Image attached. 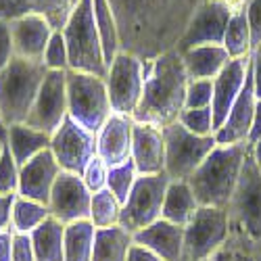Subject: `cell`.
I'll return each instance as SVG.
<instances>
[{"mask_svg":"<svg viewBox=\"0 0 261 261\" xmlns=\"http://www.w3.org/2000/svg\"><path fill=\"white\" fill-rule=\"evenodd\" d=\"M230 236L228 209L199 207L192 220L184 226L182 261H203L226 247Z\"/></svg>","mask_w":261,"mask_h":261,"instance_id":"9c48e42d","label":"cell"},{"mask_svg":"<svg viewBox=\"0 0 261 261\" xmlns=\"http://www.w3.org/2000/svg\"><path fill=\"white\" fill-rule=\"evenodd\" d=\"M213 100V80H188L186 109H207Z\"/></svg>","mask_w":261,"mask_h":261,"instance_id":"d590c367","label":"cell"},{"mask_svg":"<svg viewBox=\"0 0 261 261\" xmlns=\"http://www.w3.org/2000/svg\"><path fill=\"white\" fill-rule=\"evenodd\" d=\"M67 111L82 127L98 134L107 119L113 115L105 77L67 71Z\"/></svg>","mask_w":261,"mask_h":261,"instance_id":"8992f818","label":"cell"},{"mask_svg":"<svg viewBox=\"0 0 261 261\" xmlns=\"http://www.w3.org/2000/svg\"><path fill=\"white\" fill-rule=\"evenodd\" d=\"M80 0H0V19H15L28 13L42 15L55 30H63Z\"/></svg>","mask_w":261,"mask_h":261,"instance_id":"7402d4cb","label":"cell"},{"mask_svg":"<svg viewBox=\"0 0 261 261\" xmlns=\"http://www.w3.org/2000/svg\"><path fill=\"white\" fill-rule=\"evenodd\" d=\"M259 138H261V100H257V105H255V117H253L251 134H249V144H253Z\"/></svg>","mask_w":261,"mask_h":261,"instance_id":"bcb514c9","label":"cell"},{"mask_svg":"<svg viewBox=\"0 0 261 261\" xmlns=\"http://www.w3.org/2000/svg\"><path fill=\"white\" fill-rule=\"evenodd\" d=\"M107 176H109V167L107 163L96 155L88 165H86L84 173H82V180L86 182V186L90 188V192H98L102 188H107Z\"/></svg>","mask_w":261,"mask_h":261,"instance_id":"74e56055","label":"cell"},{"mask_svg":"<svg viewBox=\"0 0 261 261\" xmlns=\"http://www.w3.org/2000/svg\"><path fill=\"white\" fill-rule=\"evenodd\" d=\"M249 67H251V57L230 59L228 65L220 71V75L213 80L211 113H213V129L215 132L222 127L234 100L238 98V94H241L243 86L247 82V75H249Z\"/></svg>","mask_w":261,"mask_h":261,"instance_id":"2e32d148","label":"cell"},{"mask_svg":"<svg viewBox=\"0 0 261 261\" xmlns=\"http://www.w3.org/2000/svg\"><path fill=\"white\" fill-rule=\"evenodd\" d=\"M134 243L157 253L165 261H182L184 228L167 220H157L155 224L134 232Z\"/></svg>","mask_w":261,"mask_h":261,"instance_id":"44dd1931","label":"cell"},{"mask_svg":"<svg viewBox=\"0 0 261 261\" xmlns=\"http://www.w3.org/2000/svg\"><path fill=\"white\" fill-rule=\"evenodd\" d=\"M44 67L48 71H67L69 69V50H67V42L61 30H55L48 46L44 50Z\"/></svg>","mask_w":261,"mask_h":261,"instance_id":"836d02e7","label":"cell"},{"mask_svg":"<svg viewBox=\"0 0 261 261\" xmlns=\"http://www.w3.org/2000/svg\"><path fill=\"white\" fill-rule=\"evenodd\" d=\"M188 132L197 134V136H213V113L211 107L207 109H184L180 119H178Z\"/></svg>","mask_w":261,"mask_h":261,"instance_id":"e575fe53","label":"cell"},{"mask_svg":"<svg viewBox=\"0 0 261 261\" xmlns=\"http://www.w3.org/2000/svg\"><path fill=\"white\" fill-rule=\"evenodd\" d=\"M251 75H253V88L257 100H261V44L251 53Z\"/></svg>","mask_w":261,"mask_h":261,"instance_id":"7bdbcfd3","label":"cell"},{"mask_svg":"<svg viewBox=\"0 0 261 261\" xmlns=\"http://www.w3.org/2000/svg\"><path fill=\"white\" fill-rule=\"evenodd\" d=\"M259 261H261V259H259Z\"/></svg>","mask_w":261,"mask_h":261,"instance_id":"9f6ffc18","label":"cell"},{"mask_svg":"<svg viewBox=\"0 0 261 261\" xmlns=\"http://www.w3.org/2000/svg\"><path fill=\"white\" fill-rule=\"evenodd\" d=\"M96 228L90 220L65 226V259L63 261H92Z\"/></svg>","mask_w":261,"mask_h":261,"instance_id":"f546056e","label":"cell"},{"mask_svg":"<svg viewBox=\"0 0 261 261\" xmlns=\"http://www.w3.org/2000/svg\"><path fill=\"white\" fill-rule=\"evenodd\" d=\"M236 259V255H234V251L230 249V245L226 243V247H222L220 251H215L211 257H207V259H203V261H234Z\"/></svg>","mask_w":261,"mask_h":261,"instance_id":"7dc6e473","label":"cell"},{"mask_svg":"<svg viewBox=\"0 0 261 261\" xmlns=\"http://www.w3.org/2000/svg\"><path fill=\"white\" fill-rule=\"evenodd\" d=\"M36 261H63L65 259V224L57 217H48L32 234Z\"/></svg>","mask_w":261,"mask_h":261,"instance_id":"4316f807","label":"cell"},{"mask_svg":"<svg viewBox=\"0 0 261 261\" xmlns=\"http://www.w3.org/2000/svg\"><path fill=\"white\" fill-rule=\"evenodd\" d=\"M50 217L48 205H42L38 201L15 197L13 203V215H11V230L19 234H32L40 224H44Z\"/></svg>","mask_w":261,"mask_h":261,"instance_id":"4dcf8cb0","label":"cell"},{"mask_svg":"<svg viewBox=\"0 0 261 261\" xmlns=\"http://www.w3.org/2000/svg\"><path fill=\"white\" fill-rule=\"evenodd\" d=\"M165 140V173L169 180H188L207 155L217 146L215 136H197L176 121L163 127Z\"/></svg>","mask_w":261,"mask_h":261,"instance_id":"52a82bcc","label":"cell"},{"mask_svg":"<svg viewBox=\"0 0 261 261\" xmlns=\"http://www.w3.org/2000/svg\"><path fill=\"white\" fill-rule=\"evenodd\" d=\"M90 203H92V192L82 180V176L71 171H61L48 201L50 215L57 217L65 226L82 222L90 217Z\"/></svg>","mask_w":261,"mask_h":261,"instance_id":"5bb4252c","label":"cell"},{"mask_svg":"<svg viewBox=\"0 0 261 261\" xmlns=\"http://www.w3.org/2000/svg\"><path fill=\"white\" fill-rule=\"evenodd\" d=\"M169 182L171 180L165 171L153 173V176H138L127 201L121 205L119 226L134 234L161 220V209Z\"/></svg>","mask_w":261,"mask_h":261,"instance_id":"30bf717a","label":"cell"},{"mask_svg":"<svg viewBox=\"0 0 261 261\" xmlns=\"http://www.w3.org/2000/svg\"><path fill=\"white\" fill-rule=\"evenodd\" d=\"M234 5L236 3H224V0H201L182 38L178 40L176 50L182 55L197 46H224V36Z\"/></svg>","mask_w":261,"mask_h":261,"instance_id":"8fae6325","label":"cell"},{"mask_svg":"<svg viewBox=\"0 0 261 261\" xmlns=\"http://www.w3.org/2000/svg\"><path fill=\"white\" fill-rule=\"evenodd\" d=\"M5 142L15 163L21 167L34 157H38L40 153L48 150L53 136L46 132H40L36 127H30L28 123H13L5 127Z\"/></svg>","mask_w":261,"mask_h":261,"instance_id":"603a6c76","label":"cell"},{"mask_svg":"<svg viewBox=\"0 0 261 261\" xmlns=\"http://www.w3.org/2000/svg\"><path fill=\"white\" fill-rule=\"evenodd\" d=\"M96 134L82 127L69 115L53 134L50 153L63 171H71L82 176L86 165L96 157Z\"/></svg>","mask_w":261,"mask_h":261,"instance_id":"7c38bea8","label":"cell"},{"mask_svg":"<svg viewBox=\"0 0 261 261\" xmlns=\"http://www.w3.org/2000/svg\"><path fill=\"white\" fill-rule=\"evenodd\" d=\"M134 245V234L123 226L96 228L92 261H127V253Z\"/></svg>","mask_w":261,"mask_h":261,"instance_id":"484cf974","label":"cell"},{"mask_svg":"<svg viewBox=\"0 0 261 261\" xmlns=\"http://www.w3.org/2000/svg\"><path fill=\"white\" fill-rule=\"evenodd\" d=\"M251 157H253L255 165L261 169V138H259V140H255V142L251 144Z\"/></svg>","mask_w":261,"mask_h":261,"instance_id":"c3c4849f","label":"cell"},{"mask_svg":"<svg viewBox=\"0 0 261 261\" xmlns=\"http://www.w3.org/2000/svg\"><path fill=\"white\" fill-rule=\"evenodd\" d=\"M3 153H5V136L0 140V159H3Z\"/></svg>","mask_w":261,"mask_h":261,"instance_id":"681fc988","label":"cell"},{"mask_svg":"<svg viewBox=\"0 0 261 261\" xmlns=\"http://www.w3.org/2000/svg\"><path fill=\"white\" fill-rule=\"evenodd\" d=\"M13 59H15V48H13L9 21L0 19V71H3Z\"/></svg>","mask_w":261,"mask_h":261,"instance_id":"60d3db41","label":"cell"},{"mask_svg":"<svg viewBox=\"0 0 261 261\" xmlns=\"http://www.w3.org/2000/svg\"><path fill=\"white\" fill-rule=\"evenodd\" d=\"M119 217H121V203L115 199V194L111 190L102 188V190L92 194L88 220L94 224V228L119 226Z\"/></svg>","mask_w":261,"mask_h":261,"instance_id":"1f68e13d","label":"cell"},{"mask_svg":"<svg viewBox=\"0 0 261 261\" xmlns=\"http://www.w3.org/2000/svg\"><path fill=\"white\" fill-rule=\"evenodd\" d=\"M230 236L228 245L236 257L261 259V169L249 155L245 159L238 186L228 205Z\"/></svg>","mask_w":261,"mask_h":261,"instance_id":"7a4b0ae2","label":"cell"},{"mask_svg":"<svg viewBox=\"0 0 261 261\" xmlns=\"http://www.w3.org/2000/svg\"><path fill=\"white\" fill-rule=\"evenodd\" d=\"M249 148V142L217 144L207 155L199 169L188 178L199 207L228 209L232 194L238 186V178H241Z\"/></svg>","mask_w":261,"mask_h":261,"instance_id":"3957f363","label":"cell"},{"mask_svg":"<svg viewBox=\"0 0 261 261\" xmlns=\"http://www.w3.org/2000/svg\"><path fill=\"white\" fill-rule=\"evenodd\" d=\"M234 261H249V259H243V257H236Z\"/></svg>","mask_w":261,"mask_h":261,"instance_id":"816d5d0a","label":"cell"},{"mask_svg":"<svg viewBox=\"0 0 261 261\" xmlns=\"http://www.w3.org/2000/svg\"><path fill=\"white\" fill-rule=\"evenodd\" d=\"M46 73L44 63L19 57L0 71V117L5 127L25 123Z\"/></svg>","mask_w":261,"mask_h":261,"instance_id":"277c9868","label":"cell"},{"mask_svg":"<svg viewBox=\"0 0 261 261\" xmlns=\"http://www.w3.org/2000/svg\"><path fill=\"white\" fill-rule=\"evenodd\" d=\"M199 209V203L194 199L188 180H171L165 192V201L161 209V220H167L176 226H186L194 211Z\"/></svg>","mask_w":261,"mask_h":261,"instance_id":"d4e9b609","label":"cell"},{"mask_svg":"<svg viewBox=\"0 0 261 261\" xmlns=\"http://www.w3.org/2000/svg\"><path fill=\"white\" fill-rule=\"evenodd\" d=\"M127 261H165V259H161L157 253H153V251H148V249H144V247L134 243L132 249H129V253H127Z\"/></svg>","mask_w":261,"mask_h":261,"instance_id":"ee69618b","label":"cell"},{"mask_svg":"<svg viewBox=\"0 0 261 261\" xmlns=\"http://www.w3.org/2000/svg\"><path fill=\"white\" fill-rule=\"evenodd\" d=\"M17 194H0V232L11 230V215H13V203Z\"/></svg>","mask_w":261,"mask_h":261,"instance_id":"b9f144b4","label":"cell"},{"mask_svg":"<svg viewBox=\"0 0 261 261\" xmlns=\"http://www.w3.org/2000/svg\"><path fill=\"white\" fill-rule=\"evenodd\" d=\"M132 132L134 119L123 115H111L96 134V155L107 163V167H115L132 159Z\"/></svg>","mask_w":261,"mask_h":261,"instance_id":"d6986e66","label":"cell"},{"mask_svg":"<svg viewBox=\"0 0 261 261\" xmlns=\"http://www.w3.org/2000/svg\"><path fill=\"white\" fill-rule=\"evenodd\" d=\"M19 188V165L5 142V153L0 159V194H17Z\"/></svg>","mask_w":261,"mask_h":261,"instance_id":"8d00e7d4","label":"cell"},{"mask_svg":"<svg viewBox=\"0 0 261 261\" xmlns=\"http://www.w3.org/2000/svg\"><path fill=\"white\" fill-rule=\"evenodd\" d=\"M13 261H36V251L30 234L13 232Z\"/></svg>","mask_w":261,"mask_h":261,"instance_id":"f35d334b","label":"cell"},{"mask_svg":"<svg viewBox=\"0 0 261 261\" xmlns=\"http://www.w3.org/2000/svg\"><path fill=\"white\" fill-rule=\"evenodd\" d=\"M247 19L251 28V42L253 48L261 44V0H245Z\"/></svg>","mask_w":261,"mask_h":261,"instance_id":"ab89813d","label":"cell"},{"mask_svg":"<svg viewBox=\"0 0 261 261\" xmlns=\"http://www.w3.org/2000/svg\"><path fill=\"white\" fill-rule=\"evenodd\" d=\"M9 28H11L15 57L42 63L44 50L55 34V28L50 25V21L42 15L28 13V15L11 19Z\"/></svg>","mask_w":261,"mask_h":261,"instance_id":"9a60e30c","label":"cell"},{"mask_svg":"<svg viewBox=\"0 0 261 261\" xmlns=\"http://www.w3.org/2000/svg\"><path fill=\"white\" fill-rule=\"evenodd\" d=\"M0 261H13V230L0 232Z\"/></svg>","mask_w":261,"mask_h":261,"instance_id":"f6af8a7d","label":"cell"},{"mask_svg":"<svg viewBox=\"0 0 261 261\" xmlns=\"http://www.w3.org/2000/svg\"><path fill=\"white\" fill-rule=\"evenodd\" d=\"M224 48L228 50L230 59H243L251 57L253 42H251V28L247 19V7L243 0H238L232 9L226 36H224Z\"/></svg>","mask_w":261,"mask_h":261,"instance_id":"83f0119b","label":"cell"},{"mask_svg":"<svg viewBox=\"0 0 261 261\" xmlns=\"http://www.w3.org/2000/svg\"><path fill=\"white\" fill-rule=\"evenodd\" d=\"M61 165L57 163L50 148L28 161L25 165L19 167V188L17 194L32 201H38L42 205H48L53 186L61 173Z\"/></svg>","mask_w":261,"mask_h":261,"instance_id":"e0dca14e","label":"cell"},{"mask_svg":"<svg viewBox=\"0 0 261 261\" xmlns=\"http://www.w3.org/2000/svg\"><path fill=\"white\" fill-rule=\"evenodd\" d=\"M230 55L224 46H197L182 53V63L188 80H215L228 65Z\"/></svg>","mask_w":261,"mask_h":261,"instance_id":"cb8c5ba5","label":"cell"},{"mask_svg":"<svg viewBox=\"0 0 261 261\" xmlns=\"http://www.w3.org/2000/svg\"><path fill=\"white\" fill-rule=\"evenodd\" d=\"M224 3H238V0H224Z\"/></svg>","mask_w":261,"mask_h":261,"instance_id":"db71d44e","label":"cell"},{"mask_svg":"<svg viewBox=\"0 0 261 261\" xmlns=\"http://www.w3.org/2000/svg\"><path fill=\"white\" fill-rule=\"evenodd\" d=\"M186 88L188 75L176 48L144 61V90L132 119L159 129L176 123L186 109Z\"/></svg>","mask_w":261,"mask_h":261,"instance_id":"6da1fadb","label":"cell"},{"mask_svg":"<svg viewBox=\"0 0 261 261\" xmlns=\"http://www.w3.org/2000/svg\"><path fill=\"white\" fill-rule=\"evenodd\" d=\"M243 3H245V0H243Z\"/></svg>","mask_w":261,"mask_h":261,"instance_id":"11a10c76","label":"cell"},{"mask_svg":"<svg viewBox=\"0 0 261 261\" xmlns=\"http://www.w3.org/2000/svg\"><path fill=\"white\" fill-rule=\"evenodd\" d=\"M0 127H3V129H5V123H3V117H0Z\"/></svg>","mask_w":261,"mask_h":261,"instance_id":"f5cc1de1","label":"cell"},{"mask_svg":"<svg viewBox=\"0 0 261 261\" xmlns=\"http://www.w3.org/2000/svg\"><path fill=\"white\" fill-rule=\"evenodd\" d=\"M92 7H94V23H96L102 53H105V63H107V69H109V65L113 63V59L121 50L119 25H117L115 13H113L109 0H92Z\"/></svg>","mask_w":261,"mask_h":261,"instance_id":"f1b7e54d","label":"cell"},{"mask_svg":"<svg viewBox=\"0 0 261 261\" xmlns=\"http://www.w3.org/2000/svg\"><path fill=\"white\" fill-rule=\"evenodd\" d=\"M69 50V69L80 73H92L107 77V63L100 44V36L94 23L92 0H80V5L71 13L69 21L61 30Z\"/></svg>","mask_w":261,"mask_h":261,"instance_id":"5b68a950","label":"cell"},{"mask_svg":"<svg viewBox=\"0 0 261 261\" xmlns=\"http://www.w3.org/2000/svg\"><path fill=\"white\" fill-rule=\"evenodd\" d=\"M67 115V71H48L25 123L53 136Z\"/></svg>","mask_w":261,"mask_h":261,"instance_id":"4fadbf2b","label":"cell"},{"mask_svg":"<svg viewBox=\"0 0 261 261\" xmlns=\"http://www.w3.org/2000/svg\"><path fill=\"white\" fill-rule=\"evenodd\" d=\"M3 136H5V129H3V127H0V140H3Z\"/></svg>","mask_w":261,"mask_h":261,"instance_id":"f907efd6","label":"cell"},{"mask_svg":"<svg viewBox=\"0 0 261 261\" xmlns=\"http://www.w3.org/2000/svg\"><path fill=\"white\" fill-rule=\"evenodd\" d=\"M105 84L111 100V111L115 115L132 117L144 90V61L127 50H119L109 65Z\"/></svg>","mask_w":261,"mask_h":261,"instance_id":"ba28073f","label":"cell"},{"mask_svg":"<svg viewBox=\"0 0 261 261\" xmlns=\"http://www.w3.org/2000/svg\"><path fill=\"white\" fill-rule=\"evenodd\" d=\"M255 105H257V96H255L253 75H251V67H249V75H247V82L243 86L241 94H238V98L234 100L222 127L213 134L215 142L217 144L249 142L251 125H253V117H255Z\"/></svg>","mask_w":261,"mask_h":261,"instance_id":"ac0fdd59","label":"cell"},{"mask_svg":"<svg viewBox=\"0 0 261 261\" xmlns=\"http://www.w3.org/2000/svg\"><path fill=\"white\" fill-rule=\"evenodd\" d=\"M132 161L140 176L165 171V140L163 129L134 121L132 132Z\"/></svg>","mask_w":261,"mask_h":261,"instance_id":"ffe728a7","label":"cell"},{"mask_svg":"<svg viewBox=\"0 0 261 261\" xmlns=\"http://www.w3.org/2000/svg\"><path fill=\"white\" fill-rule=\"evenodd\" d=\"M140 176L134 161L129 159L121 165H115V167H109V176H107V188L115 194V199L123 205L132 192L134 184H136V178Z\"/></svg>","mask_w":261,"mask_h":261,"instance_id":"d6a6232c","label":"cell"}]
</instances>
